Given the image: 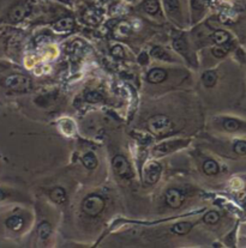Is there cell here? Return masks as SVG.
<instances>
[{
	"label": "cell",
	"instance_id": "4316f807",
	"mask_svg": "<svg viewBox=\"0 0 246 248\" xmlns=\"http://www.w3.org/2000/svg\"><path fill=\"white\" fill-rule=\"evenodd\" d=\"M112 54L113 57L118 58V59H123V58H125V50H124L121 46L116 45L112 48Z\"/></svg>",
	"mask_w": 246,
	"mask_h": 248
},
{
	"label": "cell",
	"instance_id": "30bf717a",
	"mask_svg": "<svg viewBox=\"0 0 246 248\" xmlns=\"http://www.w3.org/2000/svg\"><path fill=\"white\" fill-rule=\"evenodd\" d=\"M24 218L19 215H14V216H10L9 218L5 221V226L7 227V229L12 230V232H19L23 227H24Z\"/></svg>",
	"mask_w": 246,
	"mask_h": 248
},
{
	"label": "cell",
	"instance_id": "e0dca14e",
	"mask_svg": "<svg viewBox=\"0 0 246 248\" xmlns=\"http://www.w3.org/2000/svg\"><path fill=\"white\" fill-rule=\"evenodd\" d=\"M82 162L83 164H84L85 168L89 169V170H91V169H95L96 167H98V158H96V156L94 155L93 153L85 154V155L83 156Z\"/></svg>",
	"mask_w": 246,
	"mask_h": 248
},
{
	"label": "cell",
	"instance_id": "5bb4252c",
	"mask_svg": "<svg viewBox=\"0 0 246 248\" xmlns=\"http://www.w3.org/2000/svg\"><path fill=\"white\" fill-rule=\"evenodd\" d=\"M202 80H203V84L205 85L207 88H212L216 84V80H217V76L214 71H207V72L203 73L202 76Z\"/></svg>",
	"mask_w": 246,
	"mask_h": 248
},
{
	"label": "cell",
	"instance_id": "3957f363",
	"mask_svg": "<svg viewBox=\"0 0 246 248\" xmlns=\"http://www.w3.org/2000/svg\"><path fill=\"white\" fill-rule=\"evenodd\" d=\"M112 167L115 175L119 176L120 179H123V180H130V179H132V169H131L130 163H129L128 159L125 158V156H114L112 161Z\"/></svg>",
	"mask_w": 246,
	"mask_h": 248
},
{
	"label": "cell",
	"instance_id": "cb8c5ba5",
	"mask_svg": "<svg viewBox=\"0 0 246 248\" xmlns=\"http://www.w3.org/2000/svg\"><path fill=\"white\" fill-rule=\"evenodd\" d=\"M84 100L89 103H98L102 100V95L98 91H89L85 93Z\"/></svg>",
	"mask_w": 246,
	"mask_h": 248
},
{
	"label": "cell",
	"instance_id": "52a82bcc",
	"mask_svg": "<svg viewBox=\"0 0 246 248\" xmlns=\"http://www.w3.org/2000/svg\"><path fill=\"white\" fill-rule=\"evenodd\" d=\"M167 78V72L164 70V68H153L148 72L147 75V80H148L150 84H159V83L164 82Z\"/></svg>",
	"mask_w": 246,
	"mask_h": 248
},
{
	"label": "cell",
	"instance_id": "7c38bea8",
	"mask_svg": "<svg viewBox=\"0 0 246 248\" xmlns=\"http://www.w3.org/2000/svg\"><path fill=\"white\" fill-rule=\"evenodd\" d=\"M203 171L207 175H216L219 173V164L214 159H207L203 163Z\"/></svg>",
	"mask_w": 246,
	"mask_h": 248
},
{
	"label": "cell",
	"instance_id": "8fae6325",
	"mask_svg": "<svg viewBox=\"0 0 246 248\" xmlns=\"http://www.w3.org/2000/svg\"><path fill=\"white\" fill-rule=\"evenodd\" d=\"M75 27V22L72 18H62L58 22L54 23L53 29L57 32H68Z\"/></svg>",
	"mask_w": 246,
	"mask_h": 248
},
{
	"label": "cell",
	"instance_id": "83f0119b",
	"mask_svg": "<svg viewBox=\"0 0 246 248\" xmlns=\"http://www.w3.org/2000/svg\"><path fill=\"white\" fill-rule=\"evenodd\" d=\"M212 53L215 58H224L225 55L228 53V49L224 47H216L212 50Z\"/></svg>",
	"mask_w": 246,
	"mask_h": 248
},
{
	"label": "cell",
	"instance_id": "f1b7e54d",
	"mask_svg": "<svg viewBox=\"0 0 246 248\" xmlns=\"http://www.w3.org/2000/svg\"><path fill=\"white\" fill-rule=\"evenodd\" d=\"M191 6L194 11L203 10V6H204V0H191Z\"/></svg>",
	"mask_w": 246,
	"mask_h": 248
},
{
	"label": "cell",
	"instance_id": "7402d4cb",
	"mask_svg": "<svg viewBox=\"0 0 246 248\" xmlns=\"http://www.w3.org/2000/svg\"><path fill=\"white\" fill-rule=\"evenodd\" d=\"M151 57L156 58V59H159V60H166V62H169V60L172 59L171 55H169L168 53H167L166 50L161 47L153 48V49H151Z\"/></svg>",
	"mask_w": 246,
	"mask_h": 248
},
{
	"label": "cell",
	"instance_id": "603a6c76",
	"mask_svg": "<svg viewBox=\"0 0 246 248\" xmlns=\"http://www.w3.org/2000/svg\"><path fill=\"white\" fill-rule=\"evenodd\" d=\"M50 232H52V228H50L48 222H42L39 228H37V234H39L41 240H47L49 237Z\"/></svg>",
	"mask_w": 246,
	"mask_h": 248
},
{
	"label": "cell",
	"instance_id": "9a60e30c",
	"mask_svg": "<svg viewBox=\"0 0 246 248\" xmlns=\"http://www.w3.org/2000/svg\"><path fill=\"white\" fill-rule=\"evenodd\" d=\"M143 9L147 14L153 16L160 11V2L157 0H146L143 4Z\"/></svg>",
	"mask_w": 246,
	"mask_h": 248
},
{
	"label": "cell",
	"instance_id": "8992f818",
	"mask_svg": "<svg viewBox=\"0 0 246 248\" xmlns=\"http://www.w3.org/2000/svg\"><path fill=\"white\" fill-rule=\"evenodd\" d=\"M184 194L177 188H171L167 191L166 196H164V201H166L167 205L172 209H178L184 203Z\"/></svg>",
	"mask_w": 246,
	"mask_h": 248
},
{
	"label": "cell",
	"instance_id": "6da1fadb",
	"mask_svg": "<svg viewBox=\"0 0 246 248\" xmlns=\"http://www.w3.org/2000/svg\"><path fill=\"white\" fill-rule=\"evenodd\" d=\"M105 209V201L98 194H90L83 201L82 210L87 216L96 217Z\"/></svg>",
	"mask_w": 246,
	"mask_h": 248
},
{
	"label": "cell",
	"instance_id": "f546056e",
	"mask_svg": "<svg viewBox=\"0 0 246 248\" xmlns=\"http://www.w3.org/2000/svg\"><path fill=\"white\" fill-rule=\"evenodd\" d=\"M138 62H139V64H142V65H146V64H148V55L146 54V53H142L141 55H139V59H138Z\"/></svg>",
	"mask_w": 246,
	"mask_h": 248
},
{
	"label": "cell",
	"instance_id": "484cf974",
	"mask_svg": "<svg viewBox=\"0 0 246 248\" xmlns=\"http://www.w3.org/2000/svg\"><path fill=\"white\" fill-rule=\"evenodd\" d=\"M234 153L238 154V155H246V141H237L234 144Z\"/></svg>",
	"mask_w": 246,
	"mask_h": 248
},
{
	"label": "cell",
	"instance_id": "5b68a950",
	"mask_svg": "<svg viewBox=\"0 0 246 248\" xmlns=\"http://www.w3.org/2000/svg\"><path fill=\"white\" fill-rule=\"evenodd\" d=\"M162 173L161 164L157 163L155 161H150L144 167V180L147 184L154 185L159 181L160 176Z\"/></svg>",
	"mask_w": 246,
	"mask_h": 248
},
{
	"label": "cell",
	"instance_id": "9c48e42d",
	"mask_svg": "<svg viewBox=\"0 0 246 248\" xmlns=\"http://www.w3.org/2000/svg\"><path fill=\"white\" fill-rule=\"evenodd\" d=\"M49 198L53 203L63 205L67 202V194L63 187H55L49 192Z\"/></svg>",
	"mask_w": 246,
	"mask_h": 248
},
{
	"label": "cell",
	"instance_id": "ba28073f",
	"mask_svg": "<svg viewBox=\"0 0 246 248\" xmlns=\"http://www.w3.org/2000/svg\"><path fill=\"white\" fill-rule=\"evenodd\" d=\"M27 12H28L27 5H23V4L16 5V6L12 7L11 11L9 12V19L15 23L22 21V19L27 16Z\"/></svg>",
	"mask_w": 246,
	"mask_h": 248
},
{
	"label": "cell",
	"instance_id": "ac0fdd59",
	"mask_svg": "<svg viewBox=\"0 0 246 248\" xmlns=\"http://www.w3.org/2000/svg\"><path fill=\"white\" fill-rule=\"evenodd\" d=\"M212 40L219 46L225 45L226 42H228V40H230V35H228V32L224 31V30H216V31L212 35Z\"/></svg>",
	"mask_w": 246,
	"mask_h": 248
},
{
	"label": "cell",
	"instance_id": "d6986e66",
	"mask_svg": "<svg viewBox=\"0 0 246 248\" xmlns=\"http://www.w3.org/2000/svg\"><path fill=\"white\" fill-rule=\"evenodd\" d=\"M222 126L226 131H230V132H234V131H238L240 127H242V123L235 119H225L224 123H222Z\"/></svg>",
	"mask_w": 246,
	"mask_h": 248
},
{
	"label": "cell",
	"instance_id": "4dcf8cb0",
	"mask_svg": "<svg viewBox=\"0 0 246 248\" xmlns=\"http://www.w3.org/2000/svg\"><path fill=\"white\" fill-rule=\"evenodd\" d=\"M6 197H7V193H6V192H5L4 189L0 188V202L4 201V199L6 198Z\"/></svg>",
	"mask_w": 246,
	"mask_h": 248
},
{
	"label": "cell",
	"instance_id": "7a4b0ae2",
	"mask_svg": "<svg viewBox=\"0 0 246 248\" xmlns=\"http://www.w3.org/2000/svg\"><path fill=\"white\" fill-rule=\"evenodd\" d=\"M172 121L166 115H155L148 121V128L151 133L156 136H161L171 131Z\"/></svg>",
	"mask_w": 246,
	"mask_h": 248
},
{
	"label": "cell",
	"instance_id": "d6a6232c",
	"mask_svg": "<svg viewBox=\"0 0 246 248\" xmlns=\"http://www.w3.org/2000/svg\"><path fill=\"white\" fill-rule=\"evenodd\" d=\"M129 1H132V0H129Z\"/></svg>",
	"mask_w": 246,
	"mask_h": 248
},
{
	"label": "cell",
	"instance_id": "d4e9b609",
	"mask_svg": "<svg viewBox=\"0 0 246 248\" xmlns=\"http://www.w3.org/2000/svg\"><path fill=\"white\" fill-rule=\"evenodd\" d=\"M219 219H220V216L216 211L207 212V214L204 215V217H203V221L208 224L217 223V222H219Z\"/></svg>",
	"mask_w": 246,
	"mask_h": 248
},
{
	"label": "cell",
	"instance_id": "2e32d148",
	"mask_svg": "<svg viewBox=\"0 0 246 248\" xmlns=\"http://www.w3.org/2000/svg\"><path fill=\"white\" fill-rule=\"evenodd\" d=\"M192 229V224L189 222H180L172 227V232L177 235H185Z\"/></svg>",
	"mask_w": 246,
	"mask_h": 248
},
{
	"label": "cell",
	"instance_id": "4fadbf2b",
	"mask_svg": "<svg viewBox=\"0 0 246 248\" xmlns=\"http://www.w3.org/2000/svg\"><path fill=\"white\" fill-rule=\"evenodd\" d=\"M173 48L181 55L189 58V47H187V44L185 42L184 39H174Z\"/></svg>",
	"mask_w": 246,
	"mask_h": 248
},
{
	"label": "cell",
	"instance_id": "ffe728a7",
	"mask_svg": "<svg viewBox=\"0 0 246 248\" xmlns=\"http://www.w3.org/2000/svg\"><path fill=\"white\" fill-rule=\"evenodd\" d=\"M181 143H182V141H180V140L167 141V143H162V144H160L159 146H156L155 151H156V153L159 151V153H162V154L169 153V151H171L173 148H178V146Z\"/></svg>",
	"mask_w": 246,
	"mask_h": 248
},
{
	"label": "cell",
	"instance_id": "44dd1931",
	"mask_svg": "<svg viewBox=\"0 0 246 248\" xmlns=\"http://www.w3.org/2000/svg\"><path fill=\"white\" fill-rule=\"evenodd\" d=\"M164 1V9L167 10V12L174 15L178 14L180 11V1L179 0H162Z\"/></svg>",
	"mask_w": 246,
	"mask_h": 248
},
{
	"label": "cell",
	"instance_id": "277c9868",
	"mask_svg": "<svg viewBox=\"0 0 246 248\" xmlns=\"http://www.w3.org/2000/svg\"><path fill=\"white\" fill-rule=\"evenodd\" d=\"M4 85L10 90L27 91L32 85V83H30V79L27 76L14 73V75H10L5 78Z\"/></svg>",
	"mask_w": 246,
	"mask_h": 248
},
{
	"label": "cell",
	"instance_id": "1f68e13d",
	"mask_svg": "<svg viewBox=\"0 0 246 248\" xmlns=\"http://www.w3.org/2000/svg\"><path fill=\"white\" fill-rule=\"evenodd\" d=\"M60 1H68V0H60Z\"/></svg>",
	"mask_w": 246,
	"mask_h": 248
}]
</instances>
